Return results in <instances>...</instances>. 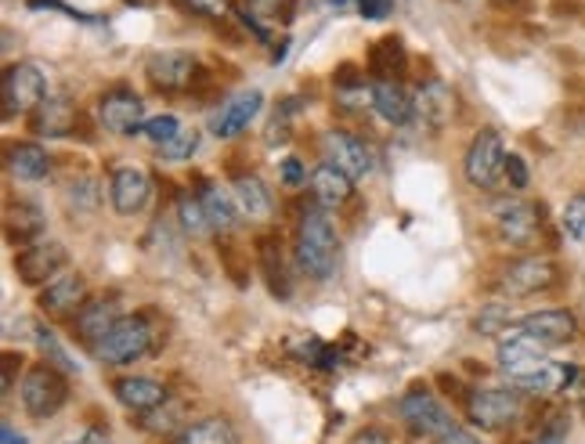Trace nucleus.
<instances>
[{
  "instance_id": "49530a36",
  "label": "nucleus",
  "mask_w": 585,
  "mask_h": 444,
  "mask_svg": "<svg viewBox=\"0 0 585 444\" xmlns=\"http://www.w3.org/2000/svg\"><path fill=\"white\" fill-rule=\"evenodd\" d=\"M564 437H567V423H564V420H556L553 426L542 430V434H539L532 444H564Z\"/></svg>"
},
{
  "instance_id": "4be33fe9",
  "label": "nucleus",
  "mask_w": 585,
  "mask_h": 444,
  "mask_svg": "<svg viewBox=\"0 0 585 444\" xmlns=\"http://www.w3.org/2000/svg\"><path fill=\"white\" fill-rule=\"evenodd\" d=\"M76 120H80V109L70 99H44V102L36 105V113L30 116L33 134H40V137H62V134H70L76 127Z\"/></svg>"
},
{
  "instance_id": "2eb2a0df",
  "label": "nucleus",
  "mask_w": 585,
  "mask_h": 444,
  "mask_svg": "<svg viewBox=\"0 0 585 444\" xmlns=\"http://www.w3.org/2000/svg\"><path fill=\"white\" fill-rule=\"evenodd\" d=\"M108 196H113V210L119 217H134L153 196V177L142 166H119V171H113V182H108Z\"/></svg>"
},
{
  "instance_id": "412c9836",
  "label": "nucleus",
  "mask_w": 585,
  "mask_h": 444,
  "mask_svg": "<svg viewBox=\"0 0 585 444\" xmlns=\"http://www.w3.org/2000/svg\"><path fill=\"white\" fill-rule=\"evenodd\" d=\"M452 113H456V94H452V87H448V83L430 80V83H424V87H419V94H416V116L424 120L430 131H441L445 123L452 120Z\"/></svg>"
},
{
  "instance_id": "de8ad7c7",
  "label": "nucleus",
  "mask_w": 585,
  "mask_h": 444,
  "mask_svg": "<svg viewBox=\"0 0 585 444\" xmlns=\"http://www.w3.org/2000/svg\"><path fill=\"white\" fill-rule=\"evenodd\" d=\"M438 444H481L478 434H470V430H462V426H452L448 434L438 437Z\"/></svg>"
},
{
  "instance_id": "864d4df0",
  "label": "nucleus",
  "mask_w": 585,
  "mask_h": 444,
  "mask_svg": "<svg viewBox=\"0 0 585 444\" xmlns=\"http://www.w3.org/2000/svg\"><path fill=\"white\" fill-rule=\"evenodd\" d=\"M0 437H4V444H25V437H22V434H15V426H11V423L0 426Z\"/></svg>"
},
{
  "instance_id": "f03ea898",
  "label": "nucleus",
  "mask_w": 585,
  "mask_h": 444,
  "mask_svg": "<svg viewBox=\"0 0 585 444\" xmlns=\"http://www.w3.org/2000/svg\"><path fill=\"white\" fill-rule=\"evenodd\" d=\"M19 397H22V409L33 420H51L65 405V397H70V383H65V376L51 362H44V365H33L22 376Z\"/></svg>"
},
{
  "instance_id": "c756f323",
  "label": "nucleus",
  "mask_w": 585,
  "mask_h": 444,
  "mask_svg": "<svg viewBox=\"0 0 585 444\" xmlns=\"http://www.w3.org/2000/svg\"><path fill=\"white\" fill-rule=\"evenodd\" d=\"M174 444H239V434L228 420L213 415V420H199V423L181 426V434L174 437Z\"/></svg>"
},
{
  "instance_id": "8fccbe9b",
  "label": "nucleus",
  "mask_w": 585,
  "mask_h": 444,
  "mask_svg": "<svg viewBox=\"0 0 585 444\" xmlns=\"http://www.w3.org/2000/svg\"><path fill=\"white\" fill-rule=\"evenodd\" d=\"M65 444H113V441H108V434H105V430H84V434H76V437H70V441H65Z\"/></svg>"
},
{
  "instance_id": "79ce46f5",
  "label": "nucleus",
  "mask_w": 585,
  "mask_h": 444,
  "mask_svg": "<svg viewBox=\"0 0 585 444\" xmlns=\"http://www.w3.org/2000/svg\"><path fill=\"white\" fill-rule=\"evenodd\" d=\"M473 326H478V332H488V337H492V332H499V329H510V311L506 308H484Z\"/></svg>"
},
{
  "instance_id": "7ed1b4c3",
  "label": "nucleus",
  "mask_w": 585,
  "mask_h": 444,
  "mask_svg": "<svg viewBox=\"0 0 585 444\" xmlns=\"http://www.w3.org/2000/svg\"><path fill=\"white\" fill-rule=\"evenodd\" d=\"M462 171H467V182L481 192H495L499 182L506 177V148H502L499 131L484 127L473 134V142L467 148V159H462Z\"/></svg>"
},
{
  "instance_id": "1a4fd4ad",
  "label": "nucleus",
  "mask_w": 585,
  "mask_h": 444,
  "mask_svg": "<svg viewBox=\"0 0 585 444\" xmlns=\"http://www.w3.org/2000/svg\"><path fill=\"white\" fill-rule=\"evenodd\" d=\"M65 264H70V249L59 239H40L15 257V275L25 286H48L59 279V271H65Z\"/></svg>"
},
{
  "instance_id": "a211bd4d",
  "label": "nucleus",
  "mask_w": 585,
  "mask_h": 444,
  "mask_svg": "<svg viewBox=\"0 0 585 444\" xmlns=\"http://www.w3.org/2000/svg\"><path fill=\"white\" fill-rule=\"evenodd\" d=\"M264 109V94L261 91H242L236 99H228L221 105V113L213 116V134L221 137V142H231V137H239L242 131L250 127L253 116Z\"/></svg>"
},
{
  "instance_id": "c85d7f7f",
  "label": "nucleus",
  "mask_w": 585,
  "mask_h": 444,
  "mask_svg": "<svg viewBox=\"0 0 585 444\" xmlns=\"http://www.w3.org/2000/svg\"><path fill=\"white\" fill-rule=\"evenodd\" d=\"M231 196L239 203V214H247L250 220H268L271 217V192L261 177H236Z\"/></svg>"
},
{
  "instance_id": "4c0bfd02",
  "label": "nucleus",
  "mask_w": 585,
  "mask_h": 444,
  "mask_svg": "<svg viewBox=\"0 0 585 444\" xmlns=\"http://www.w3.org/2000/svg\"><path fill=\"white\" fill-rule=\"evenodd\" d=\"M296 358L307 365H318V369H336L339 365V351H333V347H325L318 340H304L301 347H296Z\"/></svg>"
},
{
  "instance_id": "7c9ffc66",
  "label": "nucleus",
  "mask_w": 585,
  "mask_h": 444,
  "mask_svg": "<svg viewBox=\"0 0 585 444\" xmlns=\"http://www.w3.org/2000/svg\"><path fill=\"white\" fill-rule=\"evenodd\" d=\"M405 62H408V54H405L401 37H384L369 51V69L379 80H398L405 73Z\"/></svg>"
},
{
  "instance_id": "a19ab883",
  "label": "nucleus",
  "mask_w": 585,
  "mask_h": 444,
  "mask_svg": "<svg viewBox=\"0 0 585 444\" xmlns=\"http://www.w3.org/2000/svg\"><path fill=\"white\" fill-rule=\"evenodd\" d=\"M564 231L575 242H585V196H575L564 206Z\"/></svg>"
},
{
  "instance_id": "72a5a7b5",
  "label": "nucleus",
  "mask_w": 585,
  "mask_h": 444,
  "mask_svg": "<svg viewBox=\"0 0 585 444\" xmlns=\"http://www.w3.org/2000/svg\"><path fill=\"white\" fill-rule=\"evenodd\" d=\"M181 415H185V409L181 405H159L156 412H145L142 415V426L148 430V434H156V437H163V434H174V430L181 426Z\"/></svg>"
},
{
  "instance_id": "6e6552de",
  "label": "nucleus",
  "mask_w": 585,
  "mask_h": 444,
  "mask_svg": "<svg viewBox=\"0 0 585 444\" xmlns=\"http://www.w3.org/2000/svg\"><path fill=\"white\" fill-rule=\"evenodd\" d=\"M398 412H401V423L412 430L416 437H441L452 430V415H448V409L427 391V386H412V391L401 397Z\"/></svg>"
},
{
  "instance_id": "5701e85b",
  "label": "nucleus",
  "mask_w": 585,
  "mask_h": 444,
  "mask_svg": "<svg viewBox=\"0 0 585 444\" xmlns=\"http://www.w3.org/2000/svg\"><path fill=\"white\" fill-rule=\"evenodd\" d=\"M311 192H315V199L322 210H336V206H344L351 196H355V182L336 171L333 163H322L315 174H311Z\"/></svg>"
},
{
  "instance_id": "f8f14e48",
  "label": "nucleus",
  "mask_w": 585,
  "mask_h": 444,
  "mask_svg": "<svg viewBox=\"0 0 585 444\" xmlns=\"http://www.w3.org/2000/svg\"><path fill=\"white\" fill-rule=\"evenodd\" d=\"M322 156L325 163H333L336 171H344L351 182H358L373 171V152L362 137L347 134V131H330L322 134Z\"/></svg>"
},
{
  "instance_id": "9d476101",
  "label": "nucleus",
  "mask_w": 585,
  "mask_h": 444,
  "mask_svg": "<svg viewBox=\"0 0 585 444\" xmlns=\"http://www.w3.org/2000/svg\"><path fill=\"white\" fill-rule=\"evenodd\" d=\"M495 231H499V239L513 249L535 246L539 231H542L539 206L521 203V199H499L495 203Z\"/></svg>"
},
{
  "instance_id": "ddd939ff",
  "label": "nucleus",
  "mask_w": 585,
  "mask_h": 444,
  "mask_svg": "<svg viewBox=\"0 0 585 444\" xmlns=\"http://www.w3.org/2000/svg\"><path fill=\"white\" fill-rule=\"evenodd\" d=\"M98 120L113 134H142L145 131V102L134 91H108L98 102Z\"/></svg>"
},
{
  "instance_id": "9b49d317",
  "label": "nucleus",
  "mask_w": 585,
  "mask_h": 444,
  "mask_svg": "<svg viewBox=\"0 0 585 444\" xmlns=\"http://www.w3.org/2000/svg\"><path fill=\"white\" fill-rule=\"evenodd\" d=\"M546 351H550V347H542L539 340H532L527 332H521L513 326L506 337L499 340V369L516 383V380L532 376V372H539L542 365L550 362Z\"/></svg>"
},
{
  "instance_id": "58836bf2",
  "label": "nucleus",
  "mask_w": 585,
  "mask_h": 444,
  "mask_svg": "<svg viewBox=\"0 0 585 444\" xmlns=\"http://www.w3.org/2000/svg\"><path fill=\"white\" fill-rule=\"evenodd\" d=\"M36 343H40V351H44L48 358H51V365L54 369H62V372H73L76 369V362L70 354H65V347L54 340V332L51 329H44V326H36Z\"/></svg>"
},
{
  "instance_id": "b1692460",
  "label": "nucleus",
  "mask_w": 585,
  "mask_h": 444,
  "mask_svg": "<svg viewBox=\"0 0 585 444\" xmlns=\"http://www.w3.org/2000/svg\"><path fill=\"white\" fill-rule=\"evenodd\" d=\"M376 113L394 127L416 120V99L401 87V80H379L376 83Z\"/></svg>"
},
{
  "instance_id": "603ef678",
  "label": "nucleus",
  "mask_w": 585,
  "mask_h": 444,
  "mask_svg": "<svg viewBox=\"0 0 585 444\" xmlns=\"http://www.w3.org/2000/svg\"><path fill=\"white\" fill-rule=\"evenodd\" d=\"M15 386V354H4V394Z\"/></svg>"
},
{
  "instance_id": "f3484780",
  "label": "nucleus",
  "mask_w": 585,
  "mask_h": 444,
  "mask_svg": "<svg viewBox=\"0 0 585 444\" xmlns=\"http://www.w3.org/2000/svg\"><path fill=\"white\" fill-rule=\"evenodd\" d=\"M84 303H87V282H84V275H76V271L59 275V279L48 282L44 293H40V311L51 318L76 314Z\"/></svg>"
},
{
  "instance_id": "6e6d98bb",
  "label": "nucleus",
  "mask_w": 585,
  "mask_h": 444,
  "mask_svg": "<svg viewBox=\"0 0 585 444\" xmlns=\"http://www.w3.org/2000/svg\"><path fill=\"white\" fill-rule=\"evenodd\" d=\"M127 4H148V0H127Z\"/></svg>"
},
{
  "instance_id": "20e7f679",
  "label": "nucleus",
  "mask_w": 585,
  "mask_h": 444,
  "mask_svg": "<svg viewBox=\"0 0 585 444\" xmlns=\"http://www.w3.org/2000/svg\"><path fill=\"white\" fill-rule=\"evenodd\" d=\"M521 412H524L521 394L506 391V386H478V391L467 394V415L481 430H506L510 423L521 420Z\"/></svg>"
},
{
  "instance_id": "473e14b6",
  "label": "nucleus",
  "mask_w": 585,
  "mask_h": 444,
  "mask_svg": "<svg viewBox=\"0 0 585 444\" xmlns=\"http://www.w3.org/2000/svg\"><path fill=\"white\" fill-rule=\"evenodd\" d=\"M178 217H181V228L188 235H207V231H213L207 210H202V199L192 196V192H181V196H178Z\"/></svg>"
},
{
  "instance_id": "39448f33",
  "label": "nucleus",
  "mask_w": 585,
  "mask_h": 444,
  "mask_svg": "<svg viewBox=\"0 0 585 444\" xmlns=\"http://www.w3.org/2000/svg\"><path fill=\"white\" fill-rule=\"evenodd\" d=\"M105 365H130L153 351V326L145 318H119L108 337L94 347Z\"/></svg>"
},
{
  "instance_id": "ea45409f",
  "label": "nucleus",
  "mask_w": 585,
  "mask_h": 444,
  "mask_svg": "<svg viewBox=\"0 0 585 444\" xmlns=\"http://www.w3.org/2000/svg\"><path fill=\"white\" fill-rule=\"evenodd\" d=\"M185 127H181V120L178 116H153V120H148L145 123V137H148V142H156V145H167V142H174V137H178Z\"/></svg>"
},
{
  "instance_id": "a878e982",
  "label": "nucleus",
  "mask_w": 585,
  "mask_h": 444,
  "mask_svg": "<svg viewBox=\"0 0 585 444\" xmlns=\"http://www.w3.org/2000/svg\"><path fill=\"white\" fill-rule=\"evenodd\" d=\"M8 171L19 177V182H44L51 171L48 152L33 145V142H19L8 148Z\"/></svg>"
},
{
  "instance_id": "423d86ee",
  "label": "nucleus",
  "mask_w": 585,
  "mask_h": 444,
  "mask_svg": "<svg viewBox=\"0 0 585 444\" xmlns=\"http://www.w3.org/2000/svg\"><path fill=\"white\" fill-rule=\"evenodd\" d=\"M48 99V80L33 62H15L4 69V116H33L36 105Z\"/></svg>"
},
{
  "instance_id": "dca6fc26",
  "label": "nucleus",
  "mask_w": 585,
  "mask_h": 444,
  "mask_svg": "<svg viewBox=\"0 0 585 444\" xmlns=\"http://www.w3.org/2000/svg\"><path fill=\"white\" fill-rule=\"evenodd\" d=\"M516 329L527 332L532 340H539L542 347H561L567 343L571 337H575V314L564 311V308H550V311H532V314H524L521 322H516Z\"/></svg>"
},
{
  "instance_id": "09e8293b",
  "label": "nucleus",
  "mask_w": 585,
  "mask_h": 444,
  "mask_svg": "<svg viewBox=\"0 0 585 444\" xmlns=\"http://www.w3.org/2000/svg\"><path fill=\"white\" fill-rule=\"evenodd\" d=\"M282 182H285V185H293V188H296V185H304V166L296 163V159H285V163H282Z\"/></svg>"
},
{
  "instance_id": "f704fd0d",
  "label": "nucleus",
  "mask_w": 585,
  "mask_h": 444,
  "mask_svg": "<svg viewBox=\"0 0 585 444\" xmlns=\"http://www.w3.org/2000/svg\"><path fill=\"white\" fill-rule=\"evenodd\" d=\"M296 0H250V16L257 22H293Z\"/></svg>"
},
{
  "instance_id": "5fc2aeb1",
  "label": "nucleus",
  "mask_w": 585,
  "mask_h": 444,
  "mask_svg": "<svg viewBox=\"0 0 585 444\" xmlns=\"http://www.w3.org/2000/svg\"><path fill=\"white\" fill-rule=\"evenodd\" d=\"M330 4H336V8H344V4H347V0H330Z\"/></svg>"
},
{
  "instance_id": "393cba45",
  "label": "nucleus",
  "mask_w": 585,
  "mask_h": 444,
  "mask_svg": "<svg viewBox=\"0 0 585 444\" xmlns=\"http://www.w3.org/2000/svg\"><path fill=\"white\" fill-rule=\"evenodd\" d=\"M575 380H578V369L575 365L546 362L539 372H532V376L516 380V386H521V391H527V394L546 397V394H561V391H567V386H575Z\"/></svg>"
},
{
  "instance_id": "bb28decb",
  "label": "nucleus",
  "mask_w": 585,
  "mask_h": 444,
  "mask_svg": "<svg viewBox=\"0 0 585 444\" xmlns=\"http://www.w3.org/2000/svg\"><path fill=\"white\" fill-rule=\"evenodd\" d=\"M199 199H202V210H207L213 231H221V235L236 231V225H239V203H236V196H228V192H221L217 185H202L199 188Z\"/></svg>"
},
{
  "instance_id": "37998d69",
  "label": "nucleus",
  "mask_w": 585,
  "mask_h": 444,
  "mask_svg": "<svg viewBox=\"0 0 585 444\" xmlns=\"http://www.w3.org/2000/svg\"><path fill=\"white\" fill-rule=\"evenodd\" d=\"M181 8L196 11V16H207V19H224L231 11V0H181Z\"/></svg>"
},
{
  "instance_id": "0eeeda50",
  "label": "nucleus",
  "mask_w": 585,
  "mask_h": 444,
  "mask_svg": "<svg viewBox=\"0 0 585 444\" xmlns=\"http://www.w3.org/2000/svg\"><path fill=\"white\" fill-rule=\"evenodd\" d=\"M145 73H148V83H153V87L163 91V94L192 91L196 83L207 76L188 51H159V54H153V59L145 62Z\"/></svg>"
},
{
  "instance_id": "a18cd8bd",
  "label": "nucleus",
  "mask_w": 585,
  "mask_h": 444,
  "mask_svg": "<svg viewBox=\"0 0 585 444\" xmlns=\"http://www.w3.org/2000/svg\"><path fill=\"white\" fill-rule=\"evenodd\" d=\"M358 4V11L365 19H373V22H379V19H387L390 11H394V0H355Z\"/></svg>"
},
{
  "instance_id": "c9c22d12",
  "label": "nucleus",
  "mask_w": 585,
  "mask_h": 444,
  "mask_svg": "<svg viewBox=\"0 0 585 444\" xmlns=\"http://www.w3.org/2000/svg\"><path fill=\"white\" fill-rule=\"evenodd\" d=\"M199 148V131L196 127H185L174 142H167V145H159V159H167V163H181V159H188L192 152Z\"/></svg>"
},
{
  "instance_id": "aec40b11",
  "label": "nucleus",
  "mask_w": 585,
  "mask_h": 444,
  "mask_svg": "<svg viewBox=\"0 0 585 444\" xmlns=\"http://www.w3.org/2000/svg\"><path fill=\"white\" fill-rule=\"evenodd\" d=\"M116 401L130 412H156L159 405H167V386L153 376H119L113 383Z\"/></svg>"
},
{
  "instance_id": "2f4dec72",
  "label": "nucleus",
  "mask_w": 585,
  "mask_h": 444,
  "mask_svg": "<svg viewBox=\"0 0 585 444\" xmlns=\"http://www.w3.org/2000/svg\"><path fill=\"white\" fill-rule=\"evenodd\" d=\"M257 260H261V271H264V279L271 286V293L290 297V282H285V275H282V254H279V246H275L271 235H264V239L257 242Z\"/></svg>"
},
{
  "instance_id": "cd10ccee",
  "label": "nucleus",
  "mask_w": 585,
  "mask_h": 444,
  "mask_svg": "<svg viewBox=\"0 0 585 444\" xmlns=\"http://www.w3.org/2000/svg\"><path fill=\"white\" fill-rule=\"evenodd\" d=\"M40 235H44V214H40V206L33 203H11L8 206V239L11 242H22V246H33L40 242Z\"/></svg>"
},
{
  "instance_id": "c03bdc74",
  "label": "nucleus",
  "mask_w": 585,
  "mask_h": 444,
  "mask_svg": "<svg viewBox=\"0 0 585 444\" xmlns=\"http://www.w3.org/2000/svg\"><path fill=\"white\" fill-rule=\"evenodd\" d=\"M506 182H510V188H527V163L516 156V152H506Z\"/></svg>"
},
{
  "instance_id": "6ab92c4d",
  "label": "nucleus",
  "mask_w": 585,
  "mask_h": 444,
  "mask_svg": "<svg viewBox=\"0 0 585 444\" xmlns=\"http://www.w3.org/2000/svg\"><path fill=\"white\" fill-rule=\"evenodd\" d=\"M116 322H119V303L113 297H98V300H87L84 308L76 311L73 332L80 340H87V343L98 347Z\"/></svg>"
},
{
  "instance_id": "e433bc0d",
  "label": "nucleus",
  "mask_w": 585,
  "mask_h": 444,
  "mask_svg": "<svg viewBox=\"0 0 585 444\" xmlns=\"http://www.w3.org/2000/svg\"><path fill=\"white\" fill-rule=\"evenodd\" d=\"M65 203H70V210L91 214L94 206H98V185H94L91 177H80V182H73L70 192H65Z\"/></svg>"
},
{
  "instance_id": "4468645a",
  "label": "nucleus",
  "mask_w": 585,
  "mask_h": 444,
  "mask_svg": "<svg viewBox=\"0 0 585 444\" xmlns=\"http://www.w3.org/2000/svg\"><path fill=\"white\" fill-rule=\"evenodd\" d=\"M556 282V268L546 257H521L502 271V293L510 297H532Z\"/></svg>"
},
{
  "instance_id": "3c124183",
  "label": "nucleus",
  "mask_w": 585,
  "mask_h": 444,
  "mask_svg": "<svg viewBox=\"0 0 585 444\" xmlns=\"http://www.w3.org/2000/svg\"><path fill=\"white\" fill-rule=\"evenodd\" d=\"M355 444H394L387 430H365V434L355 437Z\"/></svg>"
},
{
  "instance_id": "f257e3e1",
  "label": "nucleus",
  "mask_w": 585,
  "mask_h": 444,
  "mask_svg": "<svg viewBox=\"0 0 585 444\" xmlns=\"http://www.w3.org/2000/svg\"><path fill=\"white\" fill-rule=\"evenodd\" d=\"M293 257H296L301 275H307V279H315V282H325V279H333L336 275L339 239H336V228H333L330 214H325L322 206H304L301 225H296Z\"/></svg>"
}]
</instances>
